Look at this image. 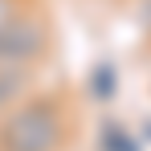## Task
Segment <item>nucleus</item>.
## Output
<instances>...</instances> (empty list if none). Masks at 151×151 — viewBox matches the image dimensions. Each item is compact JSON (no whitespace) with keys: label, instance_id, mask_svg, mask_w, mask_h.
I'll return each mask as SVG.
<instances>
[{"label":"nucleus","instance_id":"nucleus-1","mask_svg":"<svg viewBox=\"0 0 151 151\" xmlns=\"http://www.w3.org/2000/svg\"><path fill=\"white\" fill-rule=\"evenodd\" d=\"M70 106L57 94H25L0 114V151H65Z\"/></svg>","mask_w":151,"mask_h":151},{"label":"nucleus","instance_id":"nucleus-2","mask_svg":"<svg viewBox=\"0 0 151 151\" xmlns=\"http://www.w3.org/2000/svg\"><path fill=\"white\" fill-rule=\"evenodd\" d=\"M53 45L49 17L41 8L25 4L17 17H8L0 25V65H21V70H37L41 57Z\"/></svg>","mask_w":151,"mask_h":151},{"label":"nucleus","instance_id":"nucleus-3","mask_svg":"<svg viewBox=\"0 0 151 151\" xmlns=\"http://www.w3.org/2000/svg\"><path fill=\"white\" fill-rule=\"evenodd\" d=\"M82 90H86V98L94 102V106H110V102L119 98V90H123L119 65H114L110 57H98V61L86 70V82H82Z\"/></svg>","mask_w":151,"mask_h":151},{"label":"nucleus","instance_id":"nucleus-4","mask_svg":"<svg viewBox=\"0 0 151 151\" xmlns=\"http://www.w3.org/2000/svg\"><path fill=\"white\" fill-rule=\"evenodd\" d=\"M98 151H143V139L135 127H127L123 119H102L98 123Z\"/></svg>","mask_w":151,"mask_h":151},{"label":"nucleus","instance_id":"nucleus-5","mask_svg":"<svg viewBox=\"0 0 151 151\" xmlns=\"http://www.w3.org/2000/svg\"><path fill=\"white\" fill-rule=\"evenodd\" d=\"M25 94H33V70H21V65H0V114H4V110H12Z\"/></svg>","mask_w":151,"mask_h":151},{"label":"nucleus","instance_id":"nucleus-6","mask_svg":"<svg viewBox=\"0 0 151 151\" xmlns=\"http://www.w3.org/2000/svg\"><path fill=\"white\" fill-rule=\"evenodd\" d=\"M25 4H29V0H0V25H4L8 17H17V12H21Z\"/></svg>","mask_w":151,"mask_h":151},{"label":"nucleus","instance_id":"nucleus-7","mask_svg":"<svg viewBox=\"0 0 151 151\" xmlns=\"http://www.w3.org/2000/svg\"><path fill=\"white\" fill-rule=\"evenodd\" d=\"M139 139H143V143H147V139H151V119H147V123H143V127H139Z\"/></svg>","mask_w":151,"mask_h":151}]
</instances>
